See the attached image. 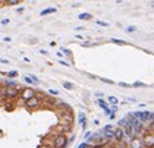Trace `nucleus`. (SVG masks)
I'll use <instances>...</instances> for the list:
<instances>
[{
    "label": "nucleus",
    "instance_id": "nucleus-7",
    "mask_svg": "<svg viewBox=\"0 0 154 148\" xmlns=\"http://www.w3.org/2000/svg\"><path fill=\"white\" fill-rule=\"evenodd\" d=\"M125 138H126L125 129H123V128H116V129H115V141H116V142H123Z\"/></svg>",
    "mask_w": 154,
    "mask_h": 148
},
{
    "label": "nucleus",
    "instance_id": "nucleus-18",
    "mask_svg": "<svg viewBox=\"0 0 154 148\" xmlns=\"http://www.w3.org/2000/svg\"><path fill=\"white\" fill-rule=\"evenodd\" d=\"M97 23H98V25H101V26H109V23L104 22V21H100V19L97 21Z\"/></svg>",
    "mask_w": 154,
    "mask_h": 148
},
{
    "label": "nucleus",
    "instance_id": "nucleus-29",
    "mask_svg": "<svg viewBox=\"0 0 154 148\" xmlns=\"http://www.w3.org/2000/svg\"><path fill=\"white\" fill-rule=\"evenodd\" d=\"M95 97H98V98H101V97H103V94H101V92H95Z\"/></svg>",
    "mask_w": 154,
    "mask_h": 148
},
{
    "label": "nucleus",
    "instance_id": "nucleus-34",
    "mask_svg": "<svg viewBox=\"0 0 154 148\" xmlns=\"http://www.w3.org/2000/svg\"><path fill=\"white\" fill-rule=\"evenodd\" d=\"M151 6H154V2H153V3H151Z\"/></svg>",
    "mask_w": 154,
    "mask_h": 148
},
{
    "label": "nucleus",
    "instance_id": "nucleus-11",
    "mask_svg": "<svg viewBox=\"0 0 154 148\" xmlns=\"http://www.w3.org/2000/svg\"><path fill=\"white\" fill-rule=\"evenodd\" d=\"M78 19H81V21H88V19H91V15H90V13H79V15H78Z\"/></svg>",
    "mask_w": 154,
    "mask_h": 148
},
{
    "label": "nucleus",
    "instance_id": "nucleus-24",
    "mask_svg": "<svg viewBox=\"0 0 154 148\" xmlns=\"http://www.w3.org/2000/svg\"><path fill=\"white\" fill-rule=\"evenodd\" d=\"M50 94H51V95H57V94H59V92H57V90H50Z\"/></svg>",
    "mask_w": 154,
    "mask_h": 148
},
{
    "label": "nucleus",
    "instance_id": "nucleus-25",
    "mask_svg": "<svg viewBox=\"0 0 154 148\" xmlns=\"http://www.w3.org/2000/svg\"><path fill=\"white\" fill-rule=\"evenodd\" d=\"M119 85H120V87H131L129 84H126V82H119Z\"/></svg>",
    "mask_w": 154,
    "mask_h": 148
},
{
    "label": "nucleus",
    "instance_id": "nucleus-16",
    "mask_svg": "<svg viewBox=\"0 0 154 148\" xmlns=\"http://www.w3.org/2000/svg\"><path fill=\"white\" fill-rule=\"evenodd\" d=\"M132 87H135V88H144V87H145V84H142V82H135Z\"/></svg>",
    "mask_w": 154,
    "mask_h": 148
},
{
    "label": "nucleus",
    "instance_id": "nucleus-30",
    "mask_svg": "<svg viewBox=\"0 0 154 148\" xmlns=\"http://www.w3.org/2000/svg\"><path fill=\"white\" fill-rule=\"evenodd\" d=\"M91 148H104V147H103V145H100V144H97V145H93Z\"/></svg>",
    "mask_w": 154,
    "mask_h": 148
},
{
    "label": "nucleus",
    "instance_id": "nucleus-20",
    "mask_svg": "<svg viewBox=\"0 0 154 148\" xmlns=\"http://www.w3.org/2000/svg\"><path fill=\"white\" fill-rule=\"evenodd\" d=\"M63 53H65V54H66V56H72L71 50H68V48H63Z\"/></svg>",
    "mask_w": 154,
    "mask_h": 148
},
{
    "label": "nucleus",
    "instance_id": "nucleus-4",
    "mask_svg": "<svg viewBox=\"0 0 154 148\" xmlns=\"http://www.w3.org/2000/svg\"><path fill=\"white\" fill-rule=\"evenodd\" d=\"M34 97H35V91H34L31 87L22 88V91H21V98H22L25 103L28 101V100H31V98H34Z\"/></svg>",
    "mask_w": 154,
    "mask_h": 148
},
{
    "label": "nucleus",
    "instance_id": "nucleus-9",
    "mask_svg": "<svg viewBox=\"0 0 154 148\" xmlns=\"http://www.w3.org/2000/svg\"><path fill=\"white\" fill-rule=\"evenodd\" d=\"M56 11H57L56 8H47V9L41 11V16H46V15H50V13H54Z\"/></svg>",
    "mask_w": 154,
    "mask_h": 148
},
{
    "label": "nucleus",
    "instance_id": "nucleus-33",
    "mask_svg": "<svg viewBox=\"0 0 154 148\" xmlns=\"http://www.w3.org/2000/svg\"><path fill=\"white\" fill-rule=\"evenodd\" d=\"M116 148H125V147H116Z\"/></svg>",
    "mask_w": 154,
    "mask_h": 148
},
{
    "label": "nucleus",
    "instance_id": "nucleus-14",
    "mask_svg": "<svg viewBox=\"0 0 154 148\" xmlns=\"http://www.w3.org/2000/svg\"><path fill=\"white\" fill-rule=\"evenodd\" d=\"M112 43H115V44H118V46H123V44H126L123 40H119V38H112Z\"/></svg>",
    "mask_w": 154,
    "mask_h": 148
},
{
    "label": "nucleus",
    "instance_id": "nucleus-23",
    "mask_svg": "<svg viewBox=\"0 0 154 148\" xmlns=\"http://www.w3.org/2000/svg\"><path fill=\"white\" fill-rule=\"evenodd\" d=\"M8 23H9V19H8V18L2 19V25H8Z\"/></svg>",
    "mask_w": 154,
    "mask_h": 148
},
{
    "label": "nucleus",
    "instance_id": "nucleus-5",
    "mask_svg": "<svg viewBox=\"0 0 154 148\" xmlns=\"http://www.w3.org/2000/svg\"><path fill=\"white\" fill-rule=\"evenodd\" d=\"M144 144H145V148H154V132H147L144 134Z\"/></svg>",
    "mask_w": 154,
    "mask_h": 148
},
{
    "label": "nucleus",
    "instance_id": "nucleus-2",
    "mask_svg": "<svg viewBox=\"0 0 154 148\" xmlns=\"http://www.w3.org/2000/svg\"><path fill=\"white\" fill-rule=\"evenodd\" d=\"M41 98L40 97H34V98H31V100H28V101L25 103V106H26V109L28 110H37V109H40V106H41Z\"/></svg>",
    "mask_w": 154,
    "mask_h": 148
},
{
    "label": "nucleus",
    "instance_id": "nucleus-27",
    "mask_svg": "<svg viewBox=\"0 0 154 148\" xmlns=\"http://www.w3.org/2000/svg\"><path fill=\"white\" fill-rule=\"evenodd\" d=\"M3 41H5V43H9V41H11V37H5Z\"/></svg>",
    "mask_w": 154,
    "mask_h": 148
},
{
    "label": "nucleus",
    "instance_id": "nucleus-19",
    "mask_svg": "<svg viewBox=\"0 0 154 148\" xmlns=\"http://www.w3.org/2000/svg\"><path fill=\"white\" fill-rule=\"evenodd\" d=\"M100 81H103L104 84H113V81L112 79H106V78H100Z\"/></svg>",
    "mask_w": 154,
    "mask_h": 148
},
{
    "label": "nucleus",
    "instance_id": "nucleus-12",
    "mask_svg": "<svg viewBox=\"0 0 154 148\" xmlns=\"http://www.w3.org/2000/svg\"><path fill=\"white\" fill-rule=\"evenodd\" d=\"M107 101L110 103L112 106H118V104H119V100L116 98V97H113V95H110V97L107 98Z\"/></svg>",
    "mask_w": 154,
    "mask_h": 148
},
{
    "label": "nucleus",
    "instance_id": "nucleus-13",
    "mask_svg": "<svg viewBox=\"0 0 154 148\" xmlns=\"http://www.w3.org/2000/svg\"><path fill=\"white\" fill-rule=\"evenodd\" d=\"M25 81L29 84V85H37V82L34 81V78L31 76V75H28V76H25Z\"/></svg>",
    "mask_w": 154,
    "mask_h": 148
},
{
    "label": "nucleus",
    "instance_id": "nucleus-8",
    "mask_svg": "<svg viewBox=\"0 0 154 148\" xmlns=\"http://www.w3.org/2000/svg\"><path fill=\"white\" fill-rule=\"evenodd\" d=\"M78 120H79V125L82 126V129H85L87 128V117H85V113H81L78 114Z\"/></svg>",
    "mask_w": 154,
    "mask_h": 148
},
{
    "label": "nucleus",
    "instance_id": "nucleus-6",
    "mask_svg": "<svg viewBox=\"0 0 154 148\" xmlns=\"http://www.w3.org/2000/svg\"><path fill=\"white\" fill-rule=\"evenodd\" d=\"M129 148H145L144 139L141 137H135L129 141Z\"/></svg>",
    "mask_w": 154,
    "mask_h": 148
},
{
    "label": "nucleus",
    "instance_id": "nucleus-17",
    "mask_svg": "<svg viewBox=\"0 0 154 148\" xmlns=\"http://www.w3.org/2000/svg\"><path fill=\"white\" fill-rule=\"evenodd\" d=\"M6 5H9V6H15V5H18V0H9V2H6Z\"/></svg>",
    "mask_w": 154,
    "mask_h": 148
},
{
    "label": "nucleus",
    "instance_id": "nucleus-21",
    "mask_svg": "<svg viewBox=\"0 0 154 148\" xmlns=\"http://www.w3.org/2000/svg\"><path fill=\"white\" fill-rule=\"evenodd\" d=\"M59 63H60V65H63V66H71V65H69L68 62H65V60H62V59L59 60Z\"/></svg>",
    "mask_w": 154,
    "mask_h": 148
},
{
    "label": "nucleus",
    "instance_id": "nucleus-1",
    "mask_svg": "<svg viewBox=\"0 0 154 148\" xmlns=\"http://www.w3.org/2000/svg\"><path fill=\"white\" fill-rule=\"evenodd\" d=\"M69 142V138L66 134H57L56 137L53 138V145L56 148H66Z\"/></svg>",
    "mask_w": 154,
    "mask_h": 148
},
{
    "label": "nucleus",
    "instance_id": "nucleus-15",
    "mask_svg": "<svg viewBox=\"0 0 154 148\" xmlns=\"http://www.w3.org/2000/svg\"><path fill=\"white\" fill-rule=\"evenodd\" d=\"M6 76H9V78H15V76H18V72H16V70H11V72H8V73H6Z\"/></svg>",
    "mask_w": 154,
    "mask_h": 148
},
{
    "label": "nucleus",
    "instance_id": "nucleus-32",
    "mask_svg": "<svg viewBox=\"0 0 154 148\" xmlns=\"http://www.w3.org/2000/svg\"><path fill=\"white\" fill-rule=\"evenodd\" d=\"M44 148H56L54 145H47V147H44Z\"/></svg>",
    "mask_w": 154,
    "mask_h": 148
},
{
    "label": "nucleus",
    "instance_id": "nucleus-22",
    "mask_svg": "<svg viewBox=\"0 0 154 148\" xmlns=\"http://www.w3.org/2000/svg\"><path fill=\"white\" fill-rule=\"evenodd\" d=\"M126 31H128V32H134V31H135V26H128Z\"/></svg>",
    "mask_w": 154,
    "mask_h": 148
},
{
    "label": "nucleus",
    "instance_id": "nucleus-3",
    "mask_svg": "<svg viewBox=\"0 0 154 148\" xmlns=\"http://www.w3.org/2000/svg\"><path fill=\"white\" fill-rule=\"evenodd\" d=\"M100 134L104 139H115V128L112 125H107L103 128V131H100Z\"/></svg>",
    "mask_w": 154,
    "mask_h": 148
},
{
    "label": "nucleus",
    "instance_id": "nucleus-10",
    "mask_svg": "<svg viewBox=\"0 0 154 148\" xmlns=\"http://www.w3.org/2000/svg\"><path fill=\"white\" fill-rule=\"evenodd\" d=\"M62 85H63V88H65V90H73V88H75V85H73L72 82H69V81H63V82H62Z\"/></svg>",
    "mask_w": 154,
    "mask_h": 148
},
{
    "label": "nucleus",
    "instance_id": "nucleus-31",
    "mask_svg": "<svg viewBox=\"0 0 154 148\" xmlns=\"http://www.w3.org/2000/svg\"><path fill=\"white\" fill-rule=\"evenodd\" d=\"M16 12H18V13H21V12H24V8H19V9H16Z\"/></svg>",
    "mask_w": 154,
    "mask_h": 148
},
{
    "label": "nucleus",
    "instance_id": "nucleus-28",
    "mask_svg": "<svg viewBox=\"0 0 154 148\" xmlns=\"http://www.w3.org/2000/svg\"><path fill=\"white\" fill-rule=\"evenodd\" d=\"M87 76H88L90 79H95V76H94V75H91V73H87Z\"/></svg>",
    "mask_w": 154,
    "mask_h": 148
},
{
    "label": "nucleus",
    "instance_id": "nucleus-26",
    "mask_svg": "<svg viewBox=\"0 0 154 148\" xmlns=\"http://www.w3.org/2000/svg\"><path fill=\"white\" fill-rule=\"evenodd\" d=\"M110 110H112V113H116V110H118V107H116V106H112V109H110Z\"/></svg>",
    "mask_w": 154,
    "mask_h": 148
}]
</instances>
